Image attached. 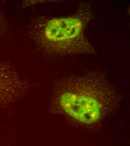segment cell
<instances>
[{"label": "cell", "instance_id": "obj_2", "mask_svg": "<svg viewBox=\"0 0 130 146\" xmlns=\"http://www.w3.org/2000/svg\"><path fill=\"white\" fill-rule=\"evenodd\" d=\"M93 16L91 7L82 5L67 15L38 19L30 35L38 47L49 55L94 54L96 50L86 34Z\"/></svg>", "mask_w": 130, "mask_h": 146}, {"label": "cell", "instance_id": "obj_1", "mask_svg": "<svg viewBox=\"0 0 130 146\" xmlns=\"http://www.w3.org/2000/svg\"><path fill=\"white\" fill-rule=\"evenodd\" d=\"M118 101V94L106 73L93 70L59 80L50 110L77 124L90 127L105 119Z\"/></svg>", "mask_w": 130, "mask_h": 146}, {"label": "cell", "instance_id": "obj_3", "mask_svg": "<svg viewBox=\"0 0 130 146\" xmlns=\"http://www.w3.org/2000/svg\"><path fill=\"white\" fill-rule=\"evenodd\" d=\"M30 87L29 80L15 66L6 61H0V108L22 98Z\"/></svg>", "mask_w": 130, "mask_h": 146}, {"label": "cell", "instance_id": "obj_4", "mask_svg": "<svg viewBox=\"0 0 130 146\" xmlns=\"http://www.w3.org/2000/svg\"><path fill=\"white\" fill-rule=\"evenodd\" d=\"M10 26L7 19L0 9V36H3L9 33Z\"/></svg>", "mask_w": 130, "mask_h": 146}]
</instances>
